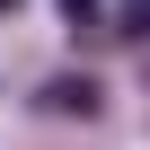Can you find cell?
Here are the masks:
<instances>
[{
    "mask_svg": "<svg viewBox=\"0 0 150 150\" xmlns=\"http://www.w3.org/2000/svg\"><path fill=\"white\" fill-rule=\"evenodd\" d=\"M35 106H44V115H80V124H88V115L106 106V88L88 80V71H62V80H44V88H35Z\"/></svg>",
    "mask_w": 150,
    "mask_h": 150,
    "instance_id": "cell-1",
    "label": "cell"
},
{
    "mask_svg": "<svg viewBox=\"0 0 150 150\" xmlns=\"http://www.w3.org/2000/svg\"><path fill=\"white\" fill-rule=\"evenodd\" d=\"M97 35H115V44H141V35H150V0H115V18H106Z\"/></svg>",
    "mask_w": 150,
    "mask_h": 150,
    "instance_id": "cell-2",
    "label": "cell"
},
{
    "mask_svg": "<svg viewBox=\"0 0 150 150\" xmlns=\"http://www.w3.org/2000/svg\"><path fill=\"white\" fill-rule=\"evenodd\" d=\"M97 9H106V0H62V18H71V27H97Z\"/></svg>",
    "mask_w": 150,
    "mask_h": 150,
    "instance_id": "cell-3",
    "label": "cell"
},
{
    "mask_svg": "<svg viewBox=\"0 0 150 150\" xmlns=\"http://www.w3.org/2000/svg\"><path fill=\"white\" fill-rule=\"evenodd\" d=\"M0 9H18V0H0Z\"/></svg>",
    "mask_w": 150,
    "mask_h": 150,
    "instance_id": "cell-4",
    "label": "cell"
}]
</instances>
